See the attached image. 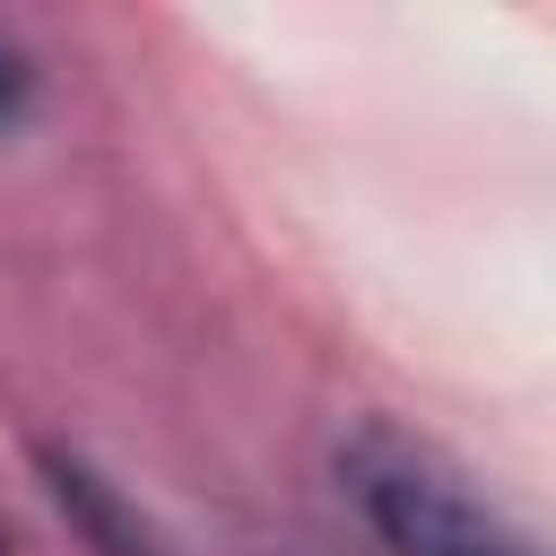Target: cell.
I'll return each mask as SVG.
<instances>
[{
	"instance_id": "1",
	"label": "cell",
	"mask_w": 556,
	"mask_h": 556,
	"mask_svg": "<svg viewBox=\"0 0 556 556\" xmlns=\"http://www.w3.org/2000/svg\"><path fill=\"white\" fill-rule=\"evenodd\" d=\"M339 486L391 556H547L504 504H486L469 469H452L426 434H400L382 417L339 443Z\"/></svg>"
},
{
	"instance_id": "2",
	"label": "cell",
	"mask_w": 556,
	"mask_h": 556,
	"mask_svg": "<svg viewBox=\"0 0 556 556\" xmlns=\"http://www.w3.org/2000/svg\"><path fill=\"white\" fill-rule=\"evenodd\" d=\"M43 478H52V495H61V513H78L87 521V539L104 547V556H156V539L139 530V513L87 469V460H61V452H43Z\"/></svg>"
},
{
	"instance_id": "3",
	"label": "cell",
	"mask_w": 556,
	"mask_h": 556,
	"mask_svg": "<svg viewBox=\"0 0 556 556\" xmlns=\"http://www.w3.org/2000/svg\"><path fill=\"white\" fill-rule=\"evenodd\" d=\"M26 87H35V70H26V52L17 43H0V130L26 113Z\"/></svg>"
}]
</instances>
